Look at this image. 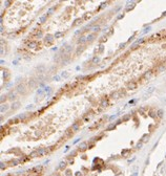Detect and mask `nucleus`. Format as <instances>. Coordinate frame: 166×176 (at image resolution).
<instances>
[{
	"label": "nucleus",
	"instance_id": "nucleus-16",
	"mask_svg": "<svg viewBox=\"0 0 166 176\" xmlns=\"http://www.w3.org/2000/svg\"><path fill=\"white\" fill-rule=\"evenodd\" d=\"M86 149H87V144L86 143H82L81 145H80V147H79L80 151H84V150H86Z\"/></svg>",
	"mask_w": 166,
	"mask_h": 176
},
{
	"label": "nucleus",
	"instance_id": "nucleus-47",
	"mask_svg": "<svg viewBox=\"0 0 166 176\" xmlns=\"http://www.w3.org/2000/svg\"><path fill=\"white\" fill-rule=\"evenodd\" d=\"M149 29H150V27H148V28L144 29V33H147V31H149Z\"/></svg>",
	"mask_w": 166,
	"mask_h": 176
},
{
	"label": "nucleus",
	"instance_id": "nucleus-10",
	"mask_svg": "<svg viewBox=\"0 0 166 176\" xmlns=\"http://www.w3.org/2000/svg\"><path fill=\"white\" fill-rule=\"evenodd\" d=\"M100 106L102 107V108H105V107L108 106V99L107 97H105V99H103L101 101V104H100Z\"/></svg>",
	"mask_w": 166,
	"mask_h": 176
},
{
	"label": "nucleus",
	"instance_id": "nucleus-22",
	"mask_svg": "<svg viewBox=\"0 0 166 176\" xmlns=\"http://www.w3.org/2000/svg\"><path fill=\"white\" fill-rule=\"evenodd\" d=\"M92 33H94V34H96L97 31H100V25H95L94 27H92Z\"/></svg>",
	"mask_w": 166,
	"mask_h": 176
},
{
	"label": "nucleus",
	"instance_id": "nucleus-30",
	"mask_svg": "<svg viewBox=\"0 0 166 176\" xmlns=\"http://www.w3.org/2000/svg\"><path fill=\"white\" fill-rule=\"evenodd\" d=\"M42 35H43V34H42V31H39V33H37V34H36V35H35V38H41V37H42Z\"/></svg>",
	"mask_w": 166,
	"mask_h": 176
},
{
	"label": "nucleus",
	"instance_id": "nucleus-31",
	"mask_svg": "<svg viewBox=\"0 0 166 176\" xmlns=\"http://www.w3.org/2000/svg\"><path fill=\"white\" fill-rule=\"evenodd\" d=\"M54 11H55V6L51 7V9H48V12H47V15H52Z\"/></svg>",
	"mask_w": 166,
	"mask_h": 176
},
{
	"label": "nucleus",
	"instance_id": "nucleus-19",
	"mask_svg": "<svg viewBox=\"0 0 166 176\" xmlns=\"http://www.w3.org/2000/svg\"><path fill=\"white\" fill-rule=\"evenodd\" d=\"M111 99H115V100L119 99V92H118V91H115V92H113V93L111 94Z\"/></svg>",
	"mask_w": 166,
	"mask_h": 176
},
{
	"label": "nucleus",
	"instance_id": "nucleus-21",
	"mask_svg": "<svg viewBox=\"0 0 166 176\" xmlns=\"http://www.w3.org/2000/svg\"><path fill=\"white\" fill-rule=\"evenodd\" d=\"M115 128H116V124H111V125L107 126L106 131H111V130H113V129H115Z\"/></svg>",
	"mask_w": 166,
	"mask_h": 176
},
{
	"label": "nucleus",
	"instance_id": "nucleus-14",
	"mask_svg": "<svg viewBox=\"0 0 166 176\" xmlns=\"http://www.w3.org/2000/svg\"><path fill=\"white\" fill-rule=\"evenodd\" d=\"M9 108V105H6V104H2V105H1V113H3V112L8 111Z\"/></svg>",
	"mask_w": 166,
	"mask_h": 176
},
{
	"label": "nucleus",
	"instance_id": "nucleus-48",
	"mask_svg": "<svg viewBox=\"0 0 166 176\" xmlns=\"http://www.w3.org/2000/svg\"><path fill=\"white\" fill-rule=\"evenodd\" d=\"M115 117H116V115H111V119H114Z\"/></svg>",
	"mask_w": 166,
	"mask_h": 176
},
{
	"label": "nucleus",
	"instance_id": "nucleus-25",
	"mask_svg": "<svg viewBox=\"0 0 166 176\" xmlns=\"http://www.w3.org/2000/svg\"><path fill=\"white\" fill-rule=\"evenodd\" d=\"M145 41H146V39H145V38H141V39H139V40H137L135 44H137V45H139V44H141V43H144V42H145Z\"/></svg>",
	"mask_w": 166,
	"mask_h": 176
},
{
	"label": "nucleus",
	"instance_id": "nucleus-29",
	"mask_svg": "<svg viewBox=\"0 0 166 176\" xmlns=\"http://www.w3.org/2000/svg\"><path fill=\"white\" fill-rule=\"evenodd\" d=\"M6 99H8V95H1V104H3V102H5Z\"/></svg>",
	"mask_w": 166,
	"mask_h": 176
},
{
	"label": "nucleus",
	"instance_id": "nucleus-15",
	"mask_svg": "<svg viewBox=\"0 0 166 176\" xmlns=\"http://www.w3.org/2000/svg\"><path fill=\"white\" fill-rule=\"evenodd\" d=\"M63 35H64L63 31H57V33L54 35V37H55V39H59V38H61V37H63Z\"/></svg>",
	"mask_w": 166,
	"mask_h": 176
},
{
	"label": "nucleus",
	"instance_id": "nucleus-44",
	"mask_svg": "<svg viewBox=\"0 0 166 176\" xmlns=\"http://www.w3.org/2000/svg\"><path fill=\"white\" fill-rule=\"evenodd\" d=\"M99 51H100V53H102V51H103V46H100V49H99Z\"/></svg>",
	"mask_w": 166,
	"mask_h": 176
},
{
	"label": "nucleus",
	"instance_id": "nucleus-6",
	"mask_svg": "<svg viewBox=\"0 0 166 176\" xmlns=\"http://www.w3.org/2000/svg\"><path fill=\"white\" fill-rule=\"evenodd\" d=\"M153 75V72H152V70H148V71H146V72H144V75H143V79H145V80H148L149 78L151 77V75Z\"/></svg>",
	"mask_w": 166,
	"mask_h": 176
},
{
	"label": "nucleus",
	"instance_id": "nucleus-2",
	"mask_svg": "<svg viewBox=\"0 0 166 176\" xmlns=\"http://www.w3.org/2000/svg\"><path fill=\"white\" fill-rule=\"evenodd\" d=\"M48 151H50V149H48V148H40V149H38V150H37L38 156H43V155H45V154L48 153Z\"/></svg>",
	"mask_w": 166,
	"mask_h": 176
},
{
	"label": "nucleus",
	"instance_id": "nucleus-24",
	"mask_svg": "<svg viewBox=\"0 0 166 176\" xmlns=\"http://www.w3.org/2000/svg\"><path fill=\"white\" fill-rule=\"evenodd\" d=\"M84 48H85V47H84V46H82V45L79 46V47L77 48V50H76V55H78L79 53H82V51L84 50Z\"/></svg>",
	"mask_w": 166,
	"mask_h": 176
},
{
	"label": "nucleus",
	"instance_id": "nucleus-45",
	"mask_svg": "<svg viewBox=\"0 0 166 176\" xmlns=\"http://www.w3.org/2000/svg\"><path fill=\"white\" fill-rule=\"evenodd\" d=\"M9 3H11V2H9V1H5V2H4V4H5V6H9L8 4H9Z\"/></svg>",
	"mask_w": 166,
	"mask_h": 176
},
{
	"label": "nucleus",
	"instance_id": "nucleus-26",
	"mask_svg": "<svg viewBox=\"0 0 166 176\" xmlns=\"http://www.w3.org/2000/svg\"><path fill=\"white\" fill-rule=\"evenodd\" d=\"M100 62V58L99 57H94V59H92V64H97V63Z\"/></svg>",
	"mask_w": 166,
	"mask_h": 176
},
{
	"label": "nucleus",
	"instance_id": "nucleus-23",
	"mask_svg": "<svg viewBox=\"0 0 166 176\" xmlns=\"http://www.w3.org/2000/svg\"><path fill=\"white\" fill-rule=\"evenodd\" d=\"M118 92H119V97H125V95H126V91H125V89H122V90H120V91H118Z\"/></svg>",
	"mask_w": 166,
	"mask_h": 176
},
{
	"label": "nucleus",
	"instance_id": "nucleus-8",
	"mask_svg": "<svg viewBox=\"0 0 166 176\" xmlns=\"http://www.w3.org/2000/svg\"><path fill=\"white\" fill-rule=\"evenodd\" d=\"M38 83V80H36V79H31L30 81H28V86H30L31 88H33V87H35L36 86V84Z\"/></svg>",
	"mask_w": 166,
	"mask_h": 176
},
{
	"label": "nucleus",
	"instance_id": "nucleus-35",
	"mask_svg": "<svg viewBox=\"0 0 166 176\" xmlns=\"http://www.w3.org/2000/svg\"><path fill=\"white\" fill-rule=\"evenodd\" d=\"M89 119H91V116H85L84 119H83V122L87 123V122H89Z\"/></svg>",
	"mask_w": 166,
	"mask_h": 176
},
{
	"label": "nucleus",
	"instance_id": "nucleus-43",
	"mask_svg": "<svg viewBox=\"0 0 166 176\" xmlns=\"http://www.w3.org/2000/svg\"><path fill=\"white\" fill-rule=\"evenodd\" d=\"M125 44H126V43H122L121 45H120V48H124V46H125Z\"/></svg>",
	"mask_w": 166,
	"mask_h": 176
},
{
	"label": "nucleus",
	"instance_id": "nucleus-28",
	"mask_svg": "<svg viewBox=\"0 0 166 176\" xmlns=\"http://www.w3.org/2000/svg\"><path fill=\"white\" fill-rule=\"evenodd\" d=\"M89 17H91V15H89L88 13H86V14H84V16L82 17V19H83V20H87Z\"/></svg>",
	"mask_w": 166,
	"mask_h": 176
},
{
	"label": "nucleus",
	"instance_id": "nucleus-42",
	"mask_svg": "<svg viewBox=\"0 0 166 176\" xmlns=\"http://www.w3.org/2000/svg\"><path fill=\"white\" fill-rule=\"evenodd\" d=\"M142 147V143H139L138 145H137V148H141Z\"/></svg>",
	"mask_w": 166,
	"mask_h": 176
},
{
	"label": "nucleus",
	"instance_id": "nucleus-37",
	"mask_svg": "<svg viewBox=\"0 0 166 176\" xmlns=\"http://www.w3.org/2000/svg\"><path fill=\"white\" fill-rule=\"evenodd\" d=\"M100 39H101V40H100L101 42H104V41H106V40H107V39H106V36H102Z\"/></svg>",
	"mask_w": 166,
	"mask_h": 176
},
{
	"label": "nucleus",
	"instance_id": "nucleus-11",
	"mask_svg": "<svg viewBox=\"0 0 166 176\" xmlns=\"http://www.w3.org/2000/svg\"><path fill=\"white\" fill-rule=\"evenodd\" d=\"M37 42L36 41H30L28 42V48H35V47H37Z\"/></svg>",
	"mask_w": 166,
	"mask_h": 176
},
{
	"label": "nucleus",
	"instance_id": "nucleus-13",
	"mask_svg": "<svg viewBox=\"0 0 166 176\" xmlns=\"http://www.w3.org/2000/svg\"><path fill=\"white\" fill-rule=\"evenodd\" d=\"M19 122H20V119H19L18 117H14V119H9V125H12V124H18Z\"/></svg>",
	"mask_w": 166,
	"mask_h": 176
},
{
	"label": "nucleus",
	"instance_id": "nucleus-5",
	"mask_svg": "<svg viewBox=\"0 0 166 176\" xmlns=\"http://www.w3.org/2000/svg\"><path fill=\"white\" fill-rule=\"evenodd\" d=\"M72 130L74 131V132H77V131H79V129H80V123H78V122H76V123H74L72 125Z\"/></svg>",
	"mask_w": 166,
	"mask_h": 176
},
{
	"label": "nucleus",
	"instance_id": "nucleus-39",
	"mask_svg": "<svg viewBox=\"0 0 166 176\" xmlns=\"http://www.w3.org/2000/svg\"><path fill=\"white\" fill-rule=\"evenodd\" d=\"M162 114H163V111H162V110H159V111H158V116L162 117Z\"/></svg>",
	"mask_w": 166,
	"mask_h": 176
},
{
	"label": "nucleus",
	"instance_id": "nucleus-4",
	"mask_svg": "<svg viewBox=\"0 0 166 176\" xmlns=\"http://www.w3.org/2000/svg\"><path fill=\"white\" fill-rule=\"evenodd\" d=\"M54 39H55V37H54L53 35H46L45 38H44V42L46 44H52L53 41H54Z\"/></svg>",
	"mask_w": 166,
	"mask_h": 176
},
{
	"label": "nucleus",
	"instance_id": "nucleus-3",
	"mask_svg": "<svg viewBox=\"0 0 166 176\" xmlns=\"http://www.w3.org/2000/svg\"><path fill=\"white\" fill-rule=\"evenodd\" d=\"M16 91L17 92H19V93H25L26 92V90H25V86H24L23 84H19L18 86L16 87Z\"/></svg>",
	"mask_w": 166,
	"mask_h": 176
},
{
	"label": "nucleus",
	"instance_id": "nucleus-40",
	"mask_svg": "<svg viewBox=\"0 0 166 176\" xmlns=\"http://www.w3.org/2000/svg\"><path fill=\"white\" fill-rule=\"evenodd\" d=\"M54 80H55V81H59L60 80V77H59V75H55V77H54Z\"/></svg>",
	"mask_w": 166,
	"mask_h": 176
},
{
	"label": "nucleus",
	"instance_id": "nucleus-1",
	"mask_svg": "<svg viewBox=\"0 0 166 176\" xmlns=\"http://www.w3.org/2000/svg\"><path fill=\"white\" fill-rule=\"evenodd\" d=\"M137 86H138V83L135 82V81H130V82H128L127 83V85H126V88L129 90H134V89H136Z\"/></svg>",
	"mask_w": 166,
	"mask_h": 176
},
{
	"label": "nucleus",
	"instance_id": "nucleus-17",
	"mask_svg": "<svg viewBox=\"0 0 166 176\" xmlns=\"http://www.w3.org/2000/svg\"><path fill=\"white\" fill-rule=\"evenodd\" d=\"M82 21H83V19H82V18H80V19H76L75 22L73 23V26H77V25H79V24H81V23H82Z\"/></svg>",
	"mask_w": 166,
	"mask_h": 176
},
{
	"label": "nucleus",
	"instance_id": "nucleus-7",
	"mask_svg": "<svg viewBox=\"0 0 166 176\" xmlns=\"http://www.w3.org/2000/svg\"><path fill=\"white\" fill-rule=\"evenodd\" d=\"M8 99H9V100H11V101H15V100H16V92H14V91L9 92V94H8Z\"/></svg>",
	"mask_w": 166,
	"mask_h": 176
},
{
	"label": "nucleus",
	"instance_id": "nucleus-49",
	"mask_svg": "<svg viewBox=\"0 0 166 176\" xmlns=\"http://www.w3.org/2000/svg\"><path fill=\"white\" fill-rule=\"evenodd\" d=\"M165 64H166V59H165Z\"/></svg>",
	"mask_w": 166,
	"mask_h": 176
},
{
	"label": "nucleus",
	"instance_id": "nucleus-46",
	"mask_svg": "<svg viewBox=\"0 0 166 176\" xmlns=\"http://www.w3.org/2000/svg\"><path fill=\"white\" fill-rule=\"evenodd\" d=\"M123 16H124L123 14H122V15H119V16H118V19H121V18H123Z\"/></svg>",
	"mask_w": 166,
	"mask_h": 176
},
{
	"label": "nucleus",
	"instance_id": "nucleus-36",
	"mask_svg": "<svg viewBox=\"0 0 166 176\" xmlns=\"http://www.w3.org/2000/svg\"><path fill=\"white\" fill-rule=\"evenodd\" d=\"M70 49H72V46H66V48H65V53H69L70 51Z\"/></svg>",
	"mask_w": 166,
	"mask_h": 176
},
{
	"label": "nucleus",
	"instance_id": "nucleus-9",
	"mask_svg": "<svg viewBox=\"0 0 166 176\" xmlns=\"http://www.w3.org/2000/svg\"><path fill=\"white\" fill-rule=\"evenodd\" d=\"M78 44H80V45H82V44H84L85 42H87V38L86 37H84V36H82V37H80L79 39H78Z\"/></svg>",
	"mask_w": 166,
	"mask_h": 176
},
{
	"label": "nucleus",
	"instance_id": "nucleus-32",
	"mask_svg": "<svg viewBox=\"0 0 166 176\" xmlns=\"http://www.w3.org/2000/svg\"><path fill=\"white\" fill-rule=\"evenodd\" d=\"M25 113H22V114H20V115H18V116H17V117H18V119H25Z\"/></svg>",
	"mask_w": 166,
	"mask_h": 176
},
{
	"label": "nucleus",
	"instance_id": "nucleus-34",
	"mask_svg": "<svg viewBox=\"0 0 166 176\" xmlns=\"http://www.w3.org/2000/svg\"><path fill=\"white\" fill-rule=\"evenodd\" d=\"M130 119V114H127V115H125L123 119H122V121H127V119Z\"/></svg>",
	"mask_w": 166,
	"mask_h": 176
},
{
	"label": "nucleus",
	"instance_id": "nucleus-33",
	"mask_svg": "<svg viewBox=\"0 0 166 176\" xmlns=\"http://www.w3.org/2000/svg\"><path fill=\"white\" fill-rule=\"evenodd\" d=\"M45 20H46V15H44V16H42L40 18V21H41V23H43V22H45Z\"/></svg>",
	"mask_w": 166,
	"mask_h": 176
},
{
	"label": "nucleus",
	"instance_id": "nucleus-38",
	"mask_svg": "<svg viewBox=\"0 0 166 176\" xmlns=\"http://www.w3.org/2000/svg\"><path fill=\"white\" fill-rule=\"evenodd\" d=\"M42 93H43V90L42 89H39L38 91H37V97H38V95H41Z\"/></svg>",
	"mask_w": 166,
	"mask_h": 176
},
{
	"label": "nucleus",
	"instance_id": "nucleus-27",
	"mask_svg": "<svg viewBox=\"0 0 166 176\" xmlns=\"http://www.w3.org/2000/svg\"><path fill=\"white\" fill-rule=\"evenodd\" d=\"M68 75H69V73H68L67 71H63L62 73H61V77H62L63 79H66V78H68Z\"/></svg>",
	"mask_w": 166,
	"mask_h": 176
},
{
	"label": "nucleus",
	"instance_id": "nucleus-41",
	"mask_svg": "<svg viewBox=\"0 0 166 176\" xmlns=\"http://www.w3.org/2000/svg\"><path fill=\"white\" fill-rule=\"evenodd\" d=\"M34 108V105H28V107H26V109L28 110H30V109H33Z\"/></svg>",
	"mask_w": 166,
	"mask_h": 176
},
{
	"label": "nucleus",
	"instance_id": "nucleus-12",
	"mask_svg": "<svg viewBox=\"0 0 166 176\" xmlns=\"http://www.w3.org/2000/svg\"><path fill=\"white\" fill-rule=\"evenodd\" d=\"M86 38H87V41H88V42H92V41H94V39L96 38V34H94V33L89 34Z\"/></svg>",
	"mask_w": 166,
	"mask_h": 176
},
{
	"label": "nucleus",
	"instance_id": "nucleus-18",
	"mask_svg": "<svg viewBox=\"0 0 166 176\" xmlns=\"http://www.w3.org/2000/svg\"><path fill=\"white\" fill-rule=\"evenodd\" d=\"M19 106H20V103H19V102H14L13 105L11 106V108L15 110V109H17V108H19Z\"/></svg>",
	"mask_w": 166,
	"mask_h": 176
},
{
	"label": "nucleus",
	"instance_id": "nucleus-20",
	"mask_svg": "<svg viewBox=\"0 0 166 176\" xmlns=\"http://www.w3.org/2000/svg\"><path fill=\"white\" fill-rule=\"evenodd\" d=\"M9 78V72L8 71V70H5V71H4V73H3V80H4V81H8Z\"/></svg>",
	"mask_w": 166,
	"mask_h": 176
}]
</instances>
